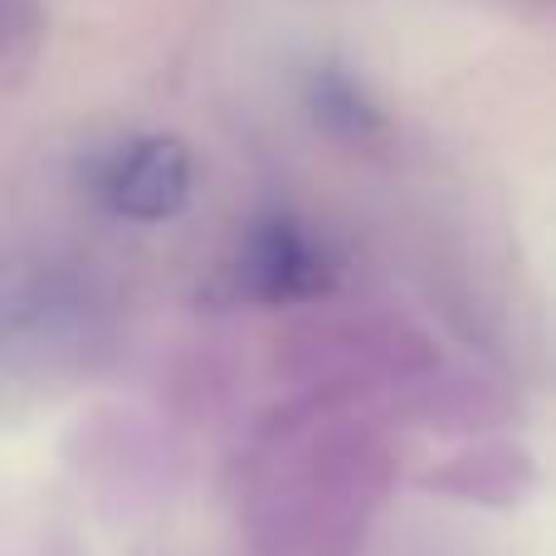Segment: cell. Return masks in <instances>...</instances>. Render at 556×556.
<instances>
[{
	"mask_svg": "<svg viewBox=\"0 0 556 556\" xmlns=\"http://www.w3.org/2000/svg\"><path fill=\"white\" fill-rule=\"evenodd\" d=\"M195 166L176 137H132L113 147L93 176V191L103 211L123 220H172L191 201Z\"/></svg>",
	"mask_w": 556,
	"mask_h": 556,
	"instance_id": "1",
	"label": "cell"
},
{
	"mask_svg": "<svg viewBox=\"0 0 556 556\" xmlns=\"http://www.w3.org/2000/svg\"><path fill=\"white\" fill-rule=\"evenodd\" d=\"M244 274L264 298H303L327 283V264L317 244L288 220H269L254 235L250 254H244Z\"/></svg>",
	"mask_w": 556,
	"mask_h": 556,
	"instance_id": "2",
	"label": "cell"
}]
</instances>
